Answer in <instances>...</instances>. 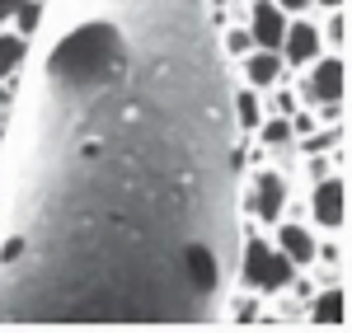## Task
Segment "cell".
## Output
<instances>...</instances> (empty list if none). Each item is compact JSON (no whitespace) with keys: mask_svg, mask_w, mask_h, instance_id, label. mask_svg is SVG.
Masks as SVG:
<instances>
[{"mask_svg":"<svg viewBox=\"0 0 352 333\" xmlns=\"http://www.w3.org/2000/svg\"><path fill=\"white\" fill-rule=\"evenodd\" d=\"M272 5H277L287 19H292V14H315V0H272Z\"/></svg>","mask_w":352,"mask_h":333,"instance_id":"9a60e30c","label":"cell"},{"mask_svg":"<svg viewBox=\"0 0 352 333\" xmlns=\"http://www.w3.org/2000/svg\"><path fill=\"white\" fill-rule=\"evenodd\" d=\"M230 108H235V127L249 137V132L263 122V94H258V89H249V84H240V89L230 94Z\"/></svg>","mask_w":352,"mask_h":333,"instance_id":"8fae6325","label":"cell"},{"mask_svg":"<svg viewBox=\"0 0 352 333\" xmlns=\"http://www.w3.org/2000/svg\"><path fill=\"white\" fill-rule=\"evenodd\" d=\"M19 249H24V240H10V244L0 249V263H14V258H19Z\"/></svg>","mask_w":352,"mask_h":333,"instance_id":"2e32d148","label":"cell"},{"mask_svg":"<svg viewBox=\"0 0 352 333\" xmlns=\"http://www.w3.org/2000/svg\"><path fill=\"white\" fill-rule=\"evenodd\" d=\"M300 216L315 225L320 235L348 230V174H324L315 183H305L300 193Z\"/></svg>","mask_w":352,"mask_h":333,"instance_id":"277c9868","label":"cell"},{"mask_svg":"<svg viewBox=\"0 0 352 333\" xmlns=\"http://www.w3.org/2000/svg\"><path fill=\"white\" fill-rule=\"evenodd\" d=\"M277 52H282V61H287V71H305L315 56L324 52L315 14H292V19H287V33H282V43H277Z\"/></svg>","mask_w":352,"mask_h":333,"instance_id":"8992f818","label":"cell"},{"mask_svg":"<svg viewBox=\"0 0 352 333\" xmlns=\"http://www.w3.org/2000/svg\"><path fill=\"white\" fill-rule=\"evenodd\" d=\"M292 273H296V268L282 258V249L268 240V230L249 225V235H244V253H240V286H244V291H254V296L272 301V296L292 282Z\"/></svg>","mask_w":352,"mask_h":333,"instance_id":"7a4b0ae2","label":"cell"},{"mask_svg":"<svg viewBox=\"0 0 352 333\" xmlns=\"http://www.w3.org/2000/svg\"><path fill=\"white\" fill-rule=\"evenodd\" d=\"M320 43H324V52H348V5H338V10H320Z\"/></svg>","mask_w":352,"mask_h":333,"instance_id":"30bf717a","label":"cell"},{"mask_svg":"<svg viewBox=\"0 0 352 333\" xmlns=\"http://www.w3.org/2000/svg\"><path fill=\"white\" fill-rule=\"evenodd\" d=\"M263 310H268V301L240 286V291L230 296V306H226V319H230L235 329H249V324H258V319H263Z\"/></svg>","mask_w":352,"mask_h":333,"instance_id":"7c38bea8","label":"cell"},{"mask_svg":"<svg viewBox=\"0 0 352 333\" xmlns=\"http://www.w3.org/2000/svg\"><path fill=\"white\" fill-rule=\"evenodd\" d=\"M268 240L282 249V258L292 263V268H310L315 263V244H320V230L305 221V216H282V221L268 225Z\"/></svg>","mask_w":352,"mask_h":333,"instance_id":"5b68a950","label":"cell"},{"mask_svg":"<svg viewBox=\"0 0 352 333\" xmlns=\"http://www.w3.org/2000/svg\"><path fill=\"white\" fill-rule=\"evenodd\" d=\"M292 89L305 108L348 104V52H320L305 71H292Z\"/></svg>","mask_w":352,"mask_h":333,"instance_id":"3957f363","label":"cell"},{"mask_svg":"<svg viewBox=\"0 0 352 333\" xmlns=\"http://www.w3.org/2000/svg\"><path fill=\"white\" fill-rule=\"evenodd\" d=\"M235 66H240V84L258 89V94L272 89V84H282V80H292V71H287V61H282L277 47H249Z\"/></svg>","mask_w":352,"mask_h":333,"instance_id":"52a82bcc","label":"cell"},{"mask_svg":"<svg viewBox=\"0 0 352 333\" xmlns=\"http://www.w3.org/2000/svg\"><path fill=\"white\" fill-rule=\"evenodd\" d=\"M240 19L254 38V47H277L282 33H287V14L272 5V0H244L240 5Z\"/></svg>","mask_w":352,"mask_h":333,"instance_id":"9c48e42d","label":"cell"},{"mask_svg":"<svg viewBox=\"0 0 352 333\" xmlns=\"http://www.w3.org/2000/svg\"><path fill=\"white\" fill-rule=\"evenodd\" d=\"M338 5H348V0H315V14L320 10H338Z\"/></svg>","mask_w":352,"mask_h":333,"instance_id":"e0dca14e","label":"cell"},{"mask_svg":"<svg viewBox=\"0 0 352 333\" xmlns=\"http://www.w3.org/2000/svg\"><path fill=\"white\" fill-rule=\"evenodd\" d=\"M10 24H14V33L28 43V38L38 33V24H43V5H38V0H19V5L10 10Z\"/></svg>","mask_w":352,"mask_h":333,"instance_id":"5bb4252c","label":"cell"},{"mask_svg":"<svg viewBox=\"0 0 352 333\" xmlns=\"http://www.w3.org/2000/svg\"><path fill=\"white\" fill-rule=\"evenodd\" d=\"M249 47H254V38H249L244 19H240V14H235V19H226V28H221V52H226V61H240Z\"/></svg>","mask_w":352,"mask_h":333,"instance_id":"4fadbf2b","label":"cell"},{"mask_svg":"<svg viewBox=\"0 0 352 333\" xmlns=\"http://www.w3.org/2000/svg\"><path fill=\"white\" fill-rule=\"evenodd\" d=\"M296 179H292V169L272 165V160H263V165L249 169V183H244V216H249V225H258V230H268L272 221H282L287 211H292V197H296Z\"/></svg>","mask_w":352,"mask_h":333,"instance_id":"6da1fadb","label":"cell"},{"mask_svg":"<svg viewBox=\"0 0 352 333\" xmlns=\"http://www.w3.org/2000/svg\"><path fill=\"white\" fill-rule=\"evenodd\" d=\"M300 319H305L310 329H343V324H348V291H343V282L315 286V296L305 301Z\"/></svg>","mask_w":352,"mask_h":333,"instance_id":"ba28073f","label":"cell"}]
</instances>
